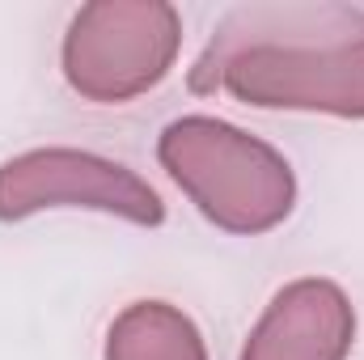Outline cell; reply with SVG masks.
I'll list each match as a JSON object with an SVG mask.
<instances>
[{
    "instance_id": "obj_5",
    "label": "cell",
    "mask_w": 364,
    "mask_h": 360,
    "mask_svg": "<svg viewBox=\"0 0 364 360\" xmlns=\"http://www.w3.org/2000/svg\"><path fill=\"white\" fill-rule=\"evenodd\" d=\"M356 339V309L331 280H296L275 292L250 331L242 360H343Z\"/></svg>"
},
{
    "instance_id": "obj_4",
    "label": "cell",
    "mask_w": 364,
    "mask_h": 360,
    "mask_svg": "<svg viewBox=\"0 0 364 360\" xmlns=\"http://www.w3.org/2000/svg\"><path fill=\"white\" fill-rule=\"evenodd\" d=\"M47 208H90L132 225H161V195L123 162L81 149H34L0 166V221H21Z\"/></svg>"
},
{
    "instance_id": "obj_3",
    "label": "cell",
    "mask_w": 364,
    "mask_h": 360,
    "mask_svg": "<svg viewBox=\"0 0 364 360\" xmlns=\"http://www.w3.org/2000/svg\"><path fill=\"white\" fill-rule=\"evenodd\" d=\"M182 47V17L161 0H97L64 34L68 85L102 106L132 102L166 81Z\"/></svg>"
},
{
    "instance_id": "obj_2",
    "label": "cell",
    "mask_w": 364,
    "mask_h": 360,
    "mask_svg": "<svg viewBox=\"0 0 364 360\" xmlns=\"http://www.w3.org/2000/svg\"><path fill=\"white\" fill-rule=\"evenodd\" d=\"M157 157L191 203L229 233H267L296 203L284 153L212 115L174 119L157 140Z\"/></svg>"
},
{
    "instance_id": "obj_6",
    "label": "cell",
    "mask_w": 364,
    "mask_h": 360,
    "mask_svg": "<svg viewBox=\"0 0 364 360\" xmlns=\"http://www.w3.org/2000/svg\"><path fill=\"white\" fill-rule=\"evenodd\" d=\"M106 360H208V348L182 309L166 301H136L110 322Z\"/></svg>"
},
{
    "instance_id": "obj_1",
    "label": "cell",
    "mask_w": 364,
    "mask_h": 360,
    "mask_svg": "<svg viewBox=\"0 0 364 360\" xmlns=\"http://www.w3.org/2000/svg\"><path fill=\"white\" fill-rule=\"evenodd\" d=\"M263 110L364 119V13L343 4L237 9L195 68V90Z\"/></svg>"
}]
</instances>
